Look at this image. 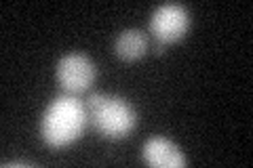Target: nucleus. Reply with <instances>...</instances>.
<instances>
[{
	"label": "nucleus",
	"mask_w": 253,
	"mask_h": 168,
	"mask_svg": "<svg viewBox=\"0 0 253 168\" xmlns=\"http://www.w3.org/2000/svg\"><path fill=\"white\" fill-rule=\"evenodd\" d=\"M86 120V105L76 95H61L46 105L41 120V137L49 147H66L83 137Z\"/></svg>",
	"instance_id": "obj_1"
},
{
	"label": "nucleus",
	"mask_w": 253,
	"mask_h": 168,
	"mask_svg": "<svg viewBox=\"0 0 253 168\" xmlns=\"http://www.w3.org/2000/svg\"><path fill=\"white\" fill-rule=\"evenodd\" d=\"M86 114L104 139L118 141L125 139L135 131L137 126V111L118 95H106V93H93L86 99Z\"/></svg>",
	"instance_id": "obj_2"
},
{
	"label": "nucleus",
	"mask_w": 253,
	"mask_h": 168,
	"mask_svg": "<svg viewBox=\"0 0 253 168\" xmlns=\"http://www.w3.org/2000/svg\"><path fill=\"white\" fill-rule=\"evenodd\" d=\"M190 30V13L179 2L158 4L150 17V32L161 44L177 42Z\"/></svg>",
	"instance_id": "obj_3"
},
{
	"label": "nucleus",
	"mask_w": 253,
	"mask_h": 168,
	"mask_svg": "<svg viewBox=\"0 0 253 168\" xmlns=\"http://www.w3.org/2000/svg\"><path fill=\"white\" fill-rule=\"evenodd\" d=\"M57 82L68 95H78L86 91L97 78V67H95L93 59L84 53H68L63 55L57 63Z\"/></svg>",
	"instance_id": "obj_4"
},
{
	"label": "nucleus",
	"mask_w": 253,
	"mask_h": 168,
	"mask_svg": "<svg viewBox=\"0 0 253 168\" xmlns=\"http://www.w3.org/2000/svg\"><path fill=\"white\" fill-rule=\"evenodd\" d=\"M141 158L154 168H184L188 164L184 151L165 137H150L141 147Z\"/></svg>",
	"instance_id": "obj_5"
},
{
	"label": "nucleus",
	"mask_w": 253,
	"mask_h": 168,
	"mask_svg": "<svg viewBox=\"0 0 253 168\" xmlns=\"http://www.w3.org/2000/svg\"><path fill=\"white\" fill-rule=\"evenodd\" d=\"M146 49H148V38L141 30H125L114 40V53L123 61H133V59L144 57Z\"/></svg>",
	"instance_id": "obj_6"
}]
</instances>
